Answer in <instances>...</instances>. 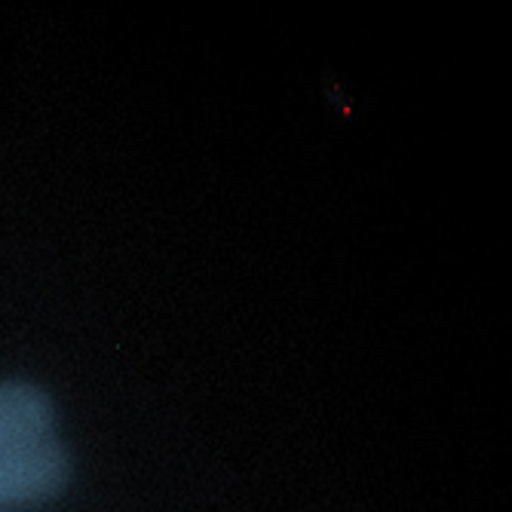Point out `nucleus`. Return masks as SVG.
<instances>
[{"label":"nucleus","instance_id":"1","mask_svg":"<svg viewBox=\"0 0 512 512\" xmlns=\"http://www.w3.org/2000/svg\"><path fill=\"white\" fill-rule=\"evenodd\" d=\"M74 473L71 451L56 439L0 445V509L59 497Z\"/></svg>","mask_w":512,"mask_h":512},{"label":"nucleus","instance_id":"2","mask_svg":"<svg viewBox=\"0 0 512 512\" xmlns=\"http://www.w3.org/2000/svg\"><path fill=\"white\" fill-rule=\"evenodd\" d=\"M56 402L31 381H0V445L56 436Z\"/></svg>","mask_w":512,"mask_h":512}]
</instances>
